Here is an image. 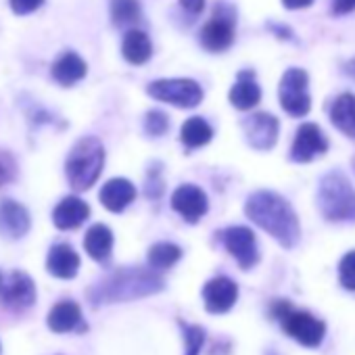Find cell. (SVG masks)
Returning <instances> with one entry per match:
<instances>
[{
  "label": "cell",
  "mask_w": 355,
  "mask_h": 355,
  "mask_svg": "<svg viewBox=\"0 0 355 355\" xmlns=\"http://www.w3.org/2000/svg\"><path fill=\"white\" fill-rule=\"evenodd\" d=\"M30 230V214L24 205L11 199L0 201V234L5 239L17 241Z\"/></svg>",
  "instance_id": "9a60e30c"
},
{
  "label": "cell",
  "mask_w": 355,
  "mask_h": 355,
  "mask_svg": "<svg viewBox=\"0 0 355 355\" xmlns=\"http://www.w3.org/2000/svg\"><path fill=\"white\" fill-rule=\"evenodd\" d=\"M353 167H355V159H353Z\"/></svg>",
  "instance_id": "74e56055"
},
{
  "label": "cell",
  "mask_w": 355,
  "mask_h": 355,
  "mask_svg": "<svg viewBox=\"0 0 355 355\" xmlns=\"http://www.w3.org/2000/svg\"><path fill=\"white\" fill-rule=\"evenodd\" d=\"M80 324H82V309L73 301H61L49 313V326L53 332H69Z\"/></svg>",
  "instance_id": "603a6c76"
},
{
  "label": "cell",
  "mask_w": 355,
  "mask_h": 355,
  "mask_svg": "<svg viewBox=\"0 0 355 355\" xmlns=\"http://www.w3.org/2000/svg\"><path fill=\"white\" fill-rule=\"evenodd\" d=\"M338 278L347 291H355V251L347 253L338 263Z\"/></svg>",
  "instance_id": "f1b7e54d"
},
{
  "label": "cell",
  "mask_w": 355,
  "mask_h": 355,
  "mask_svg": "<svg viewBox=\"0 0 355 355\" xmlns=\"http://www.w3.org/2000/svg\"><path fill=\"white\" fill-rule=\"evenodd\" d=\"M11 180V169L0 161V187H3L5 182H9Z\"/></svg>",
  "instance_id": "e575fe53"
},
{
  "label": "cell",
  "mask_w": 355,
  "mask_h": 355,
  "mask_svg": "<svg viewBox=\"0 0 355 355\" xmlns=\"http://www.w3.org/2000/svg\"><path fill=\"white\" fill-rule=\"evenodd\" d=\"M234 42V11L226 5H220L214 13V19L201 30V44L211 53H222Z\"/></svg>",
  "instance_id": "ba28073f"
},
{
  "label": "cell",
  "mask_w": 355,
  "mask_h": 355,
  "mask_svg": "<svg viewBox=\"0 0 355 355\" xmlns=\"http://www.w3.org/2000/svg\"><path fill=\"white\" fill-rule=\"evenodd\" d=\"M313 3V0H282V5L286 9H305Z\"/></svg>",
  "instance_id": "836d02e7"
},
{
  "label": "cell",
  "mask_w": 355,
  "mask_h": 355,
  "mask_svg": "<svg viewBox=\"0 0 355 355\" xmlns=\"http://www.w3.org/2000/svg\"><path fill=\"white\" fill-rule=\"evenodd\" d=\"M0 286H3V276H0Z\"/></svg>",
  "instance_id": "8d00e7d4"
},
{
  "label": "cell",
  "mask_w": 355,
  "mask_h": 355,
  "mask_svg": "<svg viewBox=\"0 0 355 355\" xmlns=\"http://www.w3.org/2000/svg\"><path fill=\"white\" fill-rule=\"evenodd\" d=\"M84 247L86 253L96 259V261H105L109 259L111 251H113V232L105 226V224H94L84 239Z\"/></svg>",
  "instance_id": "7402d4cb"
},
{
  "label": "cell",
  "mask_w": 355,
  "mask_h": 355,
  "mask_svg": "<svg viewBox=\"0 0 355 355\" xmlns=\"http://www.w3.org/2000/svg\"><path fill=\"white\" fill-rule=\"evenodd\" d=\"M222 239H224L228 253L239 261L243 270H249L259 261V251H257V241H255L253 230L245 226H232L222 234Z\"/></svg>",
  "instance_id": "9c48e42d"
},
{
  "label": "cell",
  "mask_w": 355,
  "mask_h": 355,
  "mask_svg": "<svg viewBox=\"0 0 355 355\" xmlns=\"http://www.w3.org/2000/svg\"><path fill=\"white\" fill-rule=\"evenodd\" d=\"M42 3H44V0H11V9L17 15H30L36 9H40Z\"/></svg>",
  "instance_id": "4dcf8cb0"
},
{
  "label": "cell",
  "mask_w": 355,
  "mask_h": 355,
  "mask_svg": "<svg viewBox=\"0 0 355 355\" xmlns=\"http://www.w3.org/2000/svg\"><path fill=\"white\" fill-rule=\"evenodd\" d=\"M0 293H3L5 305L15 311H24V309L32 307L36 301L34 280L26 272H13L7 278V282H3V286H0Z\"/></svg>",
  "instance_id": "4fadbf2b"
},
{
  "label": "cell",
  "mask_w": 355,
  "mask_h": 355,
  "mask_svg": "<svg viewBox=\"0 0 355 355\" xmlns=\"http://www.w3.org/2000/svg\"><path fill=\"white\" fill-rule=\"evenodd\" d=\"M214 138V128L203 119V117H191L182 123L180 130V140L189 148H199L205 146Z\"/></svg>",
  "instance_id": "d4e9b609"
},
{
  "label": "cell",
  "mask_w": 355,
  "mask_h": 355,
  "mask_svg": "<svg viewBox=\"0 0 355 355\" xmlns=\"http://www.w3.org/2000/svg\"><path fill=\"white\" fill-rule=\"evenodd\" d=\"M259 98H261V90H259V86L255 82V73L253 71L239 73V80L230 90L232 107H236L241 111H249L259 103Z\"/></svg>",
  "instance_id": "d6986e66"
},
{
  "label": "cell",
  "mask_w": 355,
  "mask_h": 355,
  "mask_svg": "<svg viewBox=\"0 0 355 355\" xmlns=\"http://www.w3.org/2000/svg\"><path fill=\"white\" fill-rule=\"evenodd\" d=\"M203 299L209 313H226L228 309H232V305L239 299V286L230 278L218 276L205 284Z\"/></svg>",
  "instance_id": "5bb4252c"
},
{
  "label": "cell",
  "mask_w": 355,
  "mask_h": 355,
  "mask_svg": "<svg viewBox=\"0 0 355 355\" xmlns=\"http://www.w3.org/2000/svg\"><path fill=\"white\" fill-rule=\"evenodd\" d=\"M245 214L253 224L263 228L270 236H274L284 249H293L299 243L301 228L297 214L291 203L276 193L259 191L253 193L245 203Z\"/></svg>",
  "instance_id": "6da1fadb"
},
{
  "label": "cell",
  "mask_w": 355,
  "mask_h": 355,
  "mask_svg": "<svg viewBox=\"0 0 355 355\" xmlns=\"http://www.w3.org/2000/svg\"><path fill=\"white\" fill-rule=\"evenodd\" d=\"M345 71H347L351 78H355V59H353V61H349V63L345 65Z\"/></svg>",
  "instance_id": "d590c367"
},
{
  "label": "cell",
  "mask_w": 355,
  "mask_h": 355,
  "mask_svg": "<svg viewBox=\"0 0 355 355\" xmlns=\"http://www.w3.org/2000/svg\"><path fill=\"white\" fill-rule=\"evenodd\" d=\"M105 165V148L98 138L86 136L78 140L67 157V180L76 191H88L96 184Z\"/></svg>",
  "instance_id": "3957f363"
},
{
  "label": "cell",
  "mask_w": 355,
  "mask_h": 355,
  "mask_svg": "<svg viewBox=\"0 0 355 355\" xmlns=\"http://www.w3.org/2000/svg\"><path fill=\"white\" fill-rule=\"evenodd\" d=\"M182 332L187 338V355H199L205 343V330L195 324H184Z\"/></svg>",
  "instance_id": "83f0119b"
},
{
  "label": "cell",
  "mask_w": 355,
  "mask_h": 355,
  "mask_svg": "<svg viewBox=\"0 0 355 355\" xmlns=\"http://www.w3.org/2000/svg\"><path fill=\"white\" fill-rule=\"evenodd\" d=\"M272 315L280 320L282 330L295 340H299L303 347H318L326 336V324L322 320L313 318L307 311L295 309L286 301H276L272 305Z\"/></svg>",
  "instance_id": "5b68a950"
},
{
  "label": "cell",
  "mask_w": 355,
  "mask_h": 355,
  "mask_svg": "<svg viewBox=\"0 0 355 355\" xmlns=\"http://www.w3.org/2000/svg\"><path fill=\"white\" fill-rule=\"evenodd\" d=\"M46 268L53 276L57 278H73L80 270V255L65 243L55 245L49 251V259H46Z\"/></svg>",
  "instance_id": "ac0fdd59"
},
{
  "label": "cell",
  "mask_w": 355,
  "mask_h": 355,
  "mask_svg": "<svg viewBox=\"0 0 355 355\" xmlns=\"http://www.w3.org/2000/svg\"><path fill=\"white\" fill-rule=\"evenodd\" d=\"M330 119L336 130L355 138V94H340L330 109Z\"/></svg>",
  "instance_id": "44dd1931"
},
{
  "label": "cell",
  "mask_w": 355,
  "mask_h": 355,
  "mask_svg": "<svg viewBox=\"0 0 355 355\" xmlns=\"http://www.w3.org/2000/svg\"><path fill=\"white\" fill-rule=\"evenodd\" d=\"M121 53L125 57L128 63L132 65H142L150 59L153 55V44L148 40V36L140 30H130L123 38L121 44Z\"/></svg>",
  "instance_id": "cb8c5ba5"
},
{
  "label": "cell",
  "mask_w": 355,
  "mask_h": 355,
  "mask_svg": "<svg viewBox=\"0 0 355 355\" xmlns=\"http://www.w3.org/2000/svg\"><path fill=\"white\" fill-rule=\"evenodd\" d=\"M90 216V207L86 201H82L80 197H65L53 214L55 226L61 230H73L78 226H82Z\"/></svg>",
  "instance_id": "e0dca14e"
},
{
  "label": "cell",
  "mask_w": 355,
  "mask_h": 355,
  "mask_svg": "<svg viewBox=\"0 0 355 355\" xmlns=\"http://www.w3.org/2000/svg\"><path fill=\"white\" fill-rule=\"evenodd\" d=\"M169 128V119L163 111H148L144 119V130L150 136H163Z\"/></svg>",
  "instance_id": "f546056e"
},
{
  "label": "cell",
  "mask_w": 355,
  "mask_h": 355,
  "mask_svg": "<svg viewBox=\"0 0 355 355\" xmlns=\"http://www.w3.org/2000/svg\"><path fill=\"white\" fill-rule=\"evenodd\" d=\"M171 207L180 214L187 222L197 224L209 209L207 195L195 184H182L171 195Z\"/></svg>",
  "instance_id": "8fae6325"
},
{
  "label": "cell",
  "mask_w": 355,
  "mask_h": 355,
  "mask_svg": "<svg viewBox=\"0 0 355 355\" xmlns=\"http://www.w3.org/2000/svg\"><path fill=\"white\" fill-rule=\"evenodd\" d=\"M182 249L173 243H157L148 249V263L155 270H167L175 261H180Z\"/></svg>",
  "instance_id": "484cf974"
},
{
  "label": "cell",
  "mask_w": 355,
  "mask_h": 355,
  "mask_svg": "<svg viewBox=\"0 0 355 355\" xmlns=\"http://www.w3.org/2000/svg\"><path fill=\"white\" fill-rule=\"evenodd\" d=\"M332 11L334 15H345L355 11V0H332Z\"/></svg>",
  "instance_id": "1f68e13d"
},
{
  "label": "cell",
  "mask_w": 355,
  "mask_h": 355,
  "mask_svg": "<svg viewBox=\"0 0 355 355\" xmlns=\"http://www.w3.org/2000/svg\"><path fill=\"white\" fill-rule=\"evenodd\" d=\"M111 19L117 28H128L140 21L138 0H111Z\"/></svg>",
  "instance_id": "4316f807"
},
{
  "label": "cell",
  "mask_w": 355,
  "mask_h": 355,
  "mask_svg": "<svg viewBox=\"0 0 355 355\" xmlns=\"http://www.w3.org/2000/svg\"><path fill=\"white\" fill-rule=\"evenodd\" d=\"M182 9H187L193 15H199L205 9V0H180Z\"/></svg>",
  "instance_id": "d6a6232c"
},
{
  "label": "cell",
  "mask_w": 355,
  "mask_h": 355,
  "mask_svg": "<svg viewBox=\"0 0 355 355\" xmlns=\"http://www.w3.org/2000/svg\"><path fill=\"white\" fill-rule=\"evenodd\" d=\"M88 65L86 61L76 55V53H63L55 65H53V78L61 84V86H73L78 84L82 78H86Z\"/></svg>",
  "instance_id": "ffe728a7"
},
{
  "label": "cell",
  "mask_w": 355,
  "mask_h": 355,
  "mask_svg": "<svg viewBox=\"0 0 355 355\" xmlns=\"http://www.w3.org/2000/svg\"><path fill=\"white\" fill-rule=\"evenodd\" d=\"M247 142L257 150H270L278 140V119L270 113H255L243 121Z\"/></svg>",
  "instance_id": "7c38bea8"
},
{
  "label": "cell",
  "mask_w": 355,
  "mask_h": 355,
  "mask_svg": "<svg viewBox=\"0 0 355 355\" xmlns=\"http://www.w3.org/2000/svg\"><path fill=\"white\" fill-rule=\"evenodd\" d=\"M161 288H163L161 276L142 268H123L103 278L101 282H96L90 288L88 297L94 305H101V303H115V301L146 297Z\"/></svg>",
  "instance_id": "7a4b0ae2"
},
{
  "label": "cell",
  "mask_w": 355,
  "mask_h": 355,
  "mask_svg": "<svg viewBox=\"0 0 355 355\" xmlns=\"http://www.w3.org/2000/svg\"><path fill=\"white\" fill-rule=\"evenodd\" d=\"M98 197L109 211L119 214L136 199V187L130 180H125V178H113L101 189Z\"/></svg>",
  "instance_id": "2e32d148"
},
{
  "label": "cell",
  "mask_w": 355,
  "mask_h": 355,
  "mask_svg": "<svg viewBox=\"0 0 355 355\" xmlns=\"http://www.w3.org/2000/svg\"><path fill=\"white\" fill-rule=\"evenodd\" d=\"M318 207L328 222H355V189L345 175L332 171L320 182Z\"/></svg>",
  "instance_id": "277c9868"
},
{
  "label": "cell",
  "mask_w": 355,
  "mask_h": 355,
  "mask_svg": "<svg viewBox=\"0 0 355 355\" xmlns=\"http://www.w3.org/2000/svg\"><path fill=\"white\" fill-rule=\"evenodd\" d=\"M328 150V142L315 123H303L297 130L295 142L291 146V159L297 163H309Z\"/></svg>",
  "instance_id": "30bf717a"
},
{
  "label": "cell",
  "mask_w": 355,
  "mask_h": 355,
  "mask_svg": "<svg viewBox=\"0 0 355 355\" xmlns=\"http://www.w3.org/2000/svg\"><path fill=\"white\" fill-rule=\"evenodd\" d=\"M146 92L163 103H169L173 107L193 109L203 101V90L195 80L187 78H173V80H157L150 82Z\"/></svg>",
  "instance_id": "8992f818"
},
{
  "label": "cell",
  "mask_w": 355,
  "mask_h": 355,
  "mask_svg": "<svg viewBox=\"0 0 355 355\" xmlns=\"http://www.w3.org/2000/svg\"><path fill=\"white\" fill-rule=\"evenodd\" d=\"M307 84L309 78L303 69H286L282 80H280V88H278V96H280V105L282 109L293 115V117H303L309 113L311 109V96L307 92Z\"/></svg>",
  "instance_id": "52a82bcc"
}]
</instances>
